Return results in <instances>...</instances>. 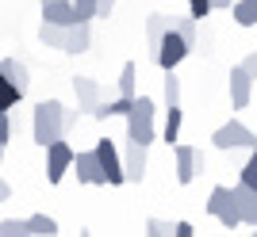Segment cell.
<instances>
[{"mask_svg": "<svg viewBox=\"0 0 257 237\" xmlns=\"http://www.w3.org/2000/svg\"><path fill=\"white\" fill-rule=\"evenodd\" d=\"M242 184L257 192V146L249 150V161H246V168H242Z\"/></svg>", "mask_w": 257, "mask_h": 237, "instance_id": "cell-26", "label": "cell"}, {"mask_svg": "<svg viewBox=\"0 0 257 237\" xmlns=\"http://www.w3.org/2000/svg\"><path fill=\"white\" fill-rule=\"evenodd\" d=\"M249 96H253V76L242 65H230V104H234V111L249 108Z\"/></svg>", "mask_w": 257, "mask_h": 237, "instance_id": "cell-11", "label": "cell"}, {"mask_svg": "<svg viewBox=\"0 0 257 237\" xmlns=\"http://www.w3.org/2000/svg\"><path fill=\"white\" fill-rule=\"evenodd\" d=\"M77 20H96V0H69Z\"/></svg>", "mask_w": 257, "mask_h": 237, "instance_id": "cell-27", "label": "cell"}, {"mask_svg": "<svg viewBox=\"0 0 257 237\" xmlns=\"http://www.w3.org/2000/svg\"><path fill=\"white\" fill-rule=\"evenodd\" d=\"M62 111H65L62 100H39V104H35V115H31L35 146H43V150H46L50 142L65 138V134H62Z\"/></svg>", "mask_w": 257, "mask_h": 237, "instance_id": "cell-1", "label": "cell"}, {"mask_svg": "<svg viewBox=\"0 0 257 237\" xmlns=\"http://www.w3.org/2000/svg\"><path fill=\"white\" fill-rule=\"evenodd\" d=\"M135 76H139V65H135V62H127V65H123V73H119V80H115L119 96H127V100H135V96H139V92H135Z\"/></svg>", "mask_w": 257, "mask_h": 237, "instance_id": "cell-23", "label": "cell"}, {"mask_svg": "<svg viewBox=\"0 0 257 237\" xmlns=\"http://www.w3.org/2000/svg\"><path fill=\"white\" fill-rule=\"evenodd\" d=\"M169 27L181 34L188 46H196V38H200V20H196V16H169Z\"/></svg>", "mask_w": 257, "mask_h": 237, "instance_id": "cell-17", "label": "cell"}, {"mask_svg": "<svg viewBox=\"0 0 257 237\" xmlns=\"http://www.w3.org/2000/svg\"><path fill=\"white\" fill-rule=\"evenodd\" d=\"M73 92H77V108H81V115H92V108L104 100V88H100L92 76H73Z\"/></svg>", "mask_w": 257, "mask_h": 237, "instance_id": "cell-12", "label": "cell"}, {"mask_svg": "<svg viewBox=\"0 0 257 237\" xmlns=\"http://www.w3.org/2000/svg\"><path fill=\"white\" fill-rule=\"evenodd\" d=\"M181 122H184V111H181V104H169V111H165V126H161V138L169 142H177L181 138Z\"/></svg>", "mask_w": 257, "mask_h": 237, "instance_id": "cell-19", "label": "cell"}, {"mask_svg": "<svg viewBox=\"0 0 257 237\" xmlns=\"http://www.w3.org/2000/svg\"><path fill=\"white\" fill-rule=\"evenodd\" d=\"M69 168L77 172V180H81V184H92V188L107 184L104 180V168H100V161H96V153H92V150H85V153L73 150V164H69Z\"/></svg>", "mask_w": 257, "mask_h": 237, "instance_id": "cell-9", "label": "cell"}, {"mask_svg": "<svg viewBox=\"0 0 257 237\" xmlns=\"http://www.w3.org/2000/svg\"><path fill=\"white\" fill-rule=\"evenodd\" d=\"M43 20L58 23V27H69V23H77V16H73V4H69V0H50V4H43Z\"/></svg>", "mask_w": 257, "mask_h": 237, "instance_id": "cell-16", "label": "cell"}, {"mask_svg": "<svg viewBox=\"0 0 257 237\" xmlns=\"http://www.w3.org/2000/svg\"><path fill=\"white\" fill-rule=\"evenodd\" d=\"M226 12L234 16L238 27H257V0H234Z\"/></svg>", "mask_w": 257, "mask_h": 237, "instance_id": "cell-18", "label": "cell"}, {"mask_svg": "<svg viewBox=\"0 0 257 237\" xmlns=\"http://www.w3.org/2000/svg\"><path fill=\"white\" fill-rule=\"evenodd\" d=\"M92 153H96L100 168H104V180L111 184V188H119V184H127V176H123V157H119L115 142H111V138H96Z\"/></svg>", "mask_w": 257, "mask_h": 237, "instance_id": "cell-5", "label": "cell"}, {"mask_svg": "<svg viewBox=\"0 0 257 237\" xmlns=\"http://www.w3.org/2000/svg\"><path fill=\"white\" fill-rule=\"evenodd\" d=\"M188 54H192V46L184 42V38H181L177 31H173V27H169L165 34H161V38H158V46H154V62H158L161 69H165V73H169V69H177V65H181Z\"/></svg>", "mask_w": 257, "mask_h": 237, "instance_id": "cell-4", "label": "cell"}, {"mask_svg": "<svg viewBox=\"0 0 257 237\" xmlns=\"http://www.w3.org/2000/svg\"><path fill=\"white\" fill-rule=\"evenodd\" d=\"M12 195V188H8V180H4V176H0V203H4V199H8Z\"/></svg>", "mask_w": 257, "mask_h": 237, "instance_id": "cell-37", "label": "cell"}, {"mask_svg": "<svg viewBox=\"0 0 257 237\" xmlns=\"http://www.w3.org/2000/svg\"><path fill=\"white\" fill-rule=\"evenodd\" d=\"M69 164H73V146H69L65 138L50 142V146H46V180L62 184L65 172H69Z\"/></svg>", "mask_w": 257, "mask_h": 237, "instance_id": "cell-6", "label": "cell"}, {"mask_svg": "<svg viewBox=\"0 0 257 237\" xmlns=\"http://www.w3.org/2000/svg\"><path fill=\"white\" fill-rule=\"evenodd\" d=\"M77 122H81V108H77V111H62V134H69Z\"/></svg>", "mask_w": 257, "mask_h": 237, "instance_id": "cell-32", "label": "cell"}, {"mask_svg": "<svg viewBox=\"0 0 257 237\" xmlns=\"http://www.w3.org/2000/svg\"><path fill=\"white\" fill-rule=\"evenodd\" d=\"M242 69H246V73H249V76L257 80V50H253V54L246 58V62H242Z\"/></svg>", "mask_w": 257, "mask_h": 237, "instance_id": "cell-35", "label": "cell"}, {"mask_svg": "<svg viewBox=\"0 0 257 237\" xmlns=\"http://www.w3.org/2000/svg\"><path fill=\"white\" fill-rule=\"evenodd\" d=\"M188 12L196 20H204V16H211V0H188Z\"/></svg>", "mask_w": 257, "mask_h": 237, "instance_id": "cell-31", "label": "cell"}, {"mask_svg": "<svg viewBox=\"0 0 257 237\" xmlns=\"http://www.w3.org/2000/svg\"><path fill=\"white\" fill-rule=\"evenodd\" d=\"M146 234L165 237V234H173V222H165V218H146Z\"/></svg>", "mask_w": 257, "mask_h": 237, "instance_id": "cell-30", "label": "cell"}, {"mask_svg": "<svg viewBox=\"0 0 257 237\" xmlns=\"http://www.w3.org/2000/svg\"><path fill=\"white\" fill-rule=\"evenodd\" d=\"M39 42L50 46V50H62V46H65V27H58V23H46V20H43V27H39Z\"/></svg>", "mask_w": 257, "mask_h": 237, "instance_id": "cell-20", "label": "cell"}, {"mask_svg": "<svg viewBox=\"0 0 257 237\" xmlns=\"http://www.w3.org/2000/svg\"><path fill=\"white\" fill-rule=\"evenodd\" d=\"M230 195H234V210H238V218H242V226L257 230V192L246 188V184H238V188H230Z\"/></svg>", "mask_w": 257, "mask_h": 237, "instance_id": "cell-13", "label": "cell"}, {"mask_svg": "<svg viewBox=\"0 0 257 237\" xmlns=\"http://www.w3.org/2000/svg\"><path fill=\"white\" fill-rule=\"evenodd\" d=\"M211 146H215V150H223V153H230V150H253L257 134L246 126V122L230 118V122H223V126L211 134Z\"/></svg>", "mask_w": 257, "mask_h": 237, "instance_id": "cell-3", "label": "cell"}, {"mask_svg": "<svg viewBox=\"0 0 257 237\" xmlns=\"http://www.w3.org/2000/svg\"><path fill=\"white\" fill-rule=\"evenodd\" d=\"M196 180V146H177V184L188 188Z\"/></svg>", "mask_w": 257, "mask_h": 237, "instance_id": "cell-14", "label": "cell"}, {"mask_svg": "<svg viewBox=\"0 0 257 237\" xmlns=\"http://www.w3.org/2000/svg\"><path fill=\"white\" fill-rule=\"evenodd\" d=\"M173 237H192V222H173Z\"/></svg>", "mask_w": 257, "mask_h": 237, "instance_id": "cell-34", "label": "cell"}, {"mask_svg": "<svg viewBox=\"0 0 257 237\" xmlns=\"http://www.w3.org/2000/svg\"><path fill=\"white\" fill-rule=\"evenodd\" d=\"M115 12V0H96V20H107Z\"/></svg>", "mask_w": 257, "mask_h": 237, "instance_id": "cell-33", "label": "cell"}, {"mask_svg": "<svg viewBox=\"0 0 257 237\" xmlns=\"http://www.w3.org/2000/svg\"><path fill=\"white\" fill-rule=\"evenodd\" d=\"M43 4H50V0H43Z\"/></svg>", "mask_w": 257, "mask_h": 237, "instance_id": "cell-38", "label": "cell"}, {"mask_svg": "<svg viewBox=\"0 0 257 237\" xmlns=\"http://www.w3.org/2000/svg\"><path fill=\"white\" fill-rule=\"evenodd\" d=\"M20 104H23V92H20L16 84H12V80H8L4 73H0V108H4V111H16Z\"/></svg>", "mask_w": 257, "mask_h": 237, "instance_id": "cell-21", "label": "cell"}, {"mask_svg": "<svg viewBox=\"0 0 257 237\" xmlns=\"http://www.w3.org/2000/svg\"><path fill=\"white\" fill-rule=\"evenodd\" d=\"M88 46H92V20H77L65 27V46L62 54H88Z\"/></svg>", "mask_w": 257, "mask_h": 237, "instance_id": "cell-10", "label": "cell"}, {"mask_svg": "<svg viewBox=\"0 0 257 237\" xmlns=\"http://www.w3.org/2000/svg\"><path fill=\"white\" fill-rule=\"evenodd\" d=\"M154 115H158V104H154L150 96H135L131 100V111L123 118H127V142H139V146H150L154 142Z\"/></svg>", "mask_w": 257, "mask_h": 237, "instance_id": "cell-2", "label": "cell"}, {"mask_svg": "<svg viewBox=\"0 0 257 237\" xmlns=\"http://www.w3.org/2000/svg\"><path fill=\"white\" fill-rule=\"evenodd\" d=\"M27 234L50 237V234H58V222H54L50 214H31V218H27Z\"/></svg>", "mask_w": 257, "mask_h": 237, "instance_id": "cell-24", "label": "cell"}, {"mask_svg": "<svg viewBox=\"0 0 257 237\" xmlns=\"http://www.w3.org/2000/svg\"><path fill=\"white\" fill-rule=\"evenodd\" d=\"M8 142H12V118H8V111L0 108V157L8 150Z\"/></svg>", "mask_w": 257, "mask_h": 237, "instance_id": "cell-29", "label": "cell"}, {"mask_svg": "<svg viewBox=\"0 0 257 237\" xmlns=\"http://www.w3.org/2000/svg\"><path fill=\"white\" fill-rule=\"evenodd\" d=\"M0 234L4 237H27V218H4V222H0Z\"/></svg>", "mask_w": 257, "mask_h": 237, "instance_id": "cell-25", "label": "cell"}, {"mask_svg": "<svg viewBox=\"0 0 257 237\" xmlns=\"http://www.w3.org/2000/svg\"><path fill=\"white\" fill-rule=\"evenodd\" d=\"M230 4H234V0H211V12H226Z\"/></svg>", "mask_w": 257, "mask_h": 237, "instance_id": "cell-36", "label": "cell"}, {"mask_svg": "<svg viewBox=\"0 0 257 237\" xmlns=\"http://www.w3.org/2000/svg\"><path fill=\"white\" fill-rule=\"evenodd\" d=\"M207 214L219 218L226 230L242 226V218H238V210H234V195H230V188H211V195H207Z\"/></svg>", "mask_w": 257, "mask_h": 237, "instance_id": "cell-7", "label": "cell"}, {"mask_svg": "<svg viewBox=\"0 0 257 237\" xmlns=\"http://www.w3.org/2000/svg\"><path fill=\"white\" fill-rule=\"evenodd\" d=\"M169 31V16H161V12H154L150 20H146V42H150V54H154V46H158V38Z\"/></svg>", "mask_w": 257, "mask_h": 237, "instance_id": "cell-22", "label": "cell"}, {"mask_svg": "<svg viewBox=\"0 0 257 237\" xmlns=\"http://www.w3.org/2000/svg\"><path fill=\"white\" fill-rule=\"evenodd\" d=\"M146 150H150V146L127 142V150L119 153V157H123V176H127V184H142V180H146V164H150Z\"/></svg>", "mask_w": 257, "mask_h": 237, "instance_id": "cell-8", "label": "cell"}, {"mask_svg": "<svg viewBox=\"0 0 257 237\" xmlns=\"http://www.w3.org/2000/svg\"><path fill=\"white\" fill-rule=\"evenodd\" d=\"M0 73L8 76L12 84L20 88L23 96H27V88H31V69H27V65L20 62V58H4V62H0Z\"/></svg>", "mask_w": 257, "mask_h": 237, "instance_id": "cell-15", "label": "cell"}, {"mask_svg": "<svg viewBox=\"0 0 257 237\" xmlns=\"http://www.w3.org/2000/svg\"><path fill=\"white\" fill-rule=\"evenodd\" d=\"M165 104H181V80L173 76V69L165 73Z\"/></svg>", "mask_w": 257, "mask_h": 237, "instance_id": "cell-28", "label": "cell"}]
</instances>
